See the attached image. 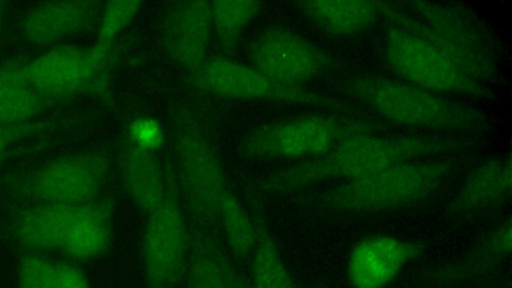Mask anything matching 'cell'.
I'll list each match as a JSON object with an SVG mask.
<instances>
[{"instance_id":"6da1fadb","label":"cell","mask_w":512,"mask_h":288,"mask_svg":"<svg viewBox=\"0 0 512 288\" xmlns=\"http://www.w3.org/2000/svg\"><path fill=\"white\" fill-rule=\"evenodd\" d=\"M479 137L458 134H361L349 137L325 154L277 170L254 186L260 194H285L337 180H353L389 165L418 158L473 150Z\"/></svg>"},{"instance_id":"7a4b0ae2","label":"cell","mask_w":512,"mask_h":288,"mask_svg":"<svg viewBox=\"0 0 512 288\" xmlns=\"http://www.w3.org/2000/svg\"><path fill=\"white\" fill-rule=\"evenodd\" d=\"M329 82L336 93L395 125L434 134L472 136L496 126V118L482 108L401 79L344 70L330 77Z\"/></svg>"},{"instance_id":"3957f363","label":"cell","mask_w":512,"mask_h":288,"mask_svg":"<svg viewBox=\"0 0 512 288\" xmlns=\"http://www.w3.org/2000/svg\"><path fill=\"white\" fill-rule=\"evenodd\" d=\"M473 150L398 162L338 182L315 198L332 215H375L409 209L433 198L472 158Z\"/></svg>"},{"instance_id":"277c9868","label":"cell","mask_w":512,"mask_h":288,"mask_svg":"<svg viewBox=\"0 0 512 288\" xmlns=\"http://www.w3.org/2000/svg\"><path fill=\"white\" fill-rule=\"evenodd\" d=\"M381 19L434 44L484 84L495 88L503 80L501 53L489 28L457 3L380 1Z\"/></svg>"},{"instance_id":"5b68a950","label":"cell","mask_w":512,"mask_h":288,"mask_svg":"<svg viewBox=\"0 0 512 288\" xmlns=\"http://www.w3.org/2000/svg\"><path fill=\"white\" fill-rule=\"evenodd\" d=\"M173 169L191 224L220 236L219 213L229 189L224 165L211 134L193 110H174L171 126Z\"/></svg>"},{"instance_id":"8992f818","label":"cell","mask_w":512,"mask_h":288,"mask_svg":"<svg viewBox=\"0 0 512 288\" xmlns=\"http://www.w3.org/2000/svg\"><path fill=\"white\" fill-rule=\"evenodd\" d=\"M384 125L370 115L313 114L258 126L239 142L247 158L311 159L343 140L382 133Z\"/></svg>"},{"instance_id":"52a82bcc","label":"cell","mask_w":512,"mask_h":288,"mask_svg":"<svg viewBox=\"0 0 512 288\" xmlns=\"http://www.w3.org/2000/svg\"><path fill=\"white\" fill-rule=\"evenodd\" d=\"M383 54L399 79L448 97L495 100L494 88L474 77L449 54L426 39L386 24Z\"/></svg>"},{"instance_id":"ba28073f","label":"cell","mask_w":512,"mask_h":288,"mask_svg":"<svg viewBox=\"0 0 512 288\" xmlns=\"http://www.w3.org/2000/svg\"><path fill=\"white\" fill-rule=\"evenodd\" d=\"M112 168L107 149L67 154L3 183V190L15 200L81 205L101 195Z\"/></svg>"},{"instance_id":"9c48e42d","label":"cell","mask_w":512,"mask_h":288,"mask_svg":"<svg viewBox=\"0 0 512 288\" xmlns=\"http://www.w3.org/2000/svg\"><path fill=\"white\" fill-rule=\"evenodd\" d=\"M189 81L198 90L221 97L311 106L343 115H368L348 99L307 86L277 82L253 66L225 56L209 58L189 76Z\"/></svg>"},{"instance_id":"30bf717a","label":"cell","mask_w":512,"mask_h":288,"mask_svg":"<svg viewBox=\"0 0 512 288\" xmlns=\"http://www.w3.org/2000/svg\"><path fill=\"white\" fill-rule=\"evenodd\" d=\"M166 189L147 215L142 238L144 288H177L184 282L190 249L189 225L173 165H164Z\"/></svg>"},{"instance_id":"8fae6325","label":"cell","mask_w":512,"mask_h":288,"mask_svg":"<svg viewBox=\"0 0 512 288\" xmlns=\"http://www.w3.org/2000/svg\"><path fill=\"white\" fill-rule=\"evenodd\" d=\"M121 62L97 64L88 47L71 44L53 46L25 61L30 82L58 104L81 95L113 103L112 81Z\"/></svg>"},{"instance_id":"7c38bea8","label":"cell","mask_w":512,"mask_h":288,"mask_svg":"<svg viewBox=\"0 0 512 288\" xmlns=\"http://www.w3.org/2000/svg\"><path fill=\"white\" fill-rule=\"evenodd\" d=\"M249 57L254 68L292 86H306L345 70L336 55L282 25L268 27L257 35L249 46Z\"/></svg>"},{"instance_id":"4fadbf2b","label":"cell","mask_w":512,"mask_h":288,"mask_svg":"<svg viewBox=\"0 0 512 288\" xmlns=\"http://www.w3.org/2000/svg\"><path fill=\"white\" fill-rule=\"evenodd\" d=\"M512 222L505 220L490 228L464 252L424 270L420 288H466L499 272L510 258Z\"/></svg>"},{"instance_id":"5bb4252c","label":"cell","mask_w":512,"mask_h":288,"mask_svg":"<svg viewBox=\"0 0 512 288\" xmlns=\"http://www.w3.org/2000/svg\"><path fill=\"white\" fill-rule=\"evenodd\" d=\"M427 246L419 240L386 233L370 234L351 248L345 267L350 288H387Z\"/></svg>"},{"instance_id":"9a60e30c","label":"cell","mask_w":512,"mask_h":288,"mask_svg":"<svg viewBox=\"0 0 512 288\" xmlns=\"http://www.w3.org/2000/svg\"><path fill=\"white\" fill-rule=\"evenodd\" d=\"M211 34V1L173 2L163 15L160 26L163 48L189 76L209 59Z\"/></svg>"},{"instance_id":"2e32d148","label":"cell","mask_w":512,"mask_h":288,"mask_svg":"<svg viewBox=\"0 0 512 288\" xmlns=\"http://www.w3.org/2000/svg\"><path fill=\"white\" fill-rule=\"evenodd\" d=\"M81 205L23 203L11 211L5 224V239L20 253L44 255L60 251Z\"/></svg>"},{"instance_id":"e0dca14e","label":"cell","mask_w":512,"mask_h":288,"mask_svg":"<svg viewBox=\"0 0 512 288\" xmlns=\"http://www.w3.org/2000/svg\"><path fill=\"white\" fill-rule=\"evenodd\" d=\"M512 160L510 152L491 156L464 177L450 198L446 213L464 222L502 207L511 196Z\"/></svg>"},{"instance_id":"ac0fdd59","label":"cell","mask_w":512,"mask_h":288,"mask_svg":"<svg viewBox=\"0 0 512 288\" xmlns=\"http://www.w3.org/2000/svg\"><path fill=\"white\" fill-rule=\"evenodd\" d=\"M103 3L94 0L39 3L23 15L19 23L20 34L34 45H61L63 41L96 27Z\"/></svg>"},{"instance_id":"d6986e66","label":"cell","mask_w":512,"mask_h":288,"mask_svg":"<svg viewBox=\"0 0 512 288\" xmlns=\"http://www.w3.org/2000/svg\"><path fill=\"white\" fill-rule=\"evenodd\" d=\"M115 199L101 195L82 204L59 252L72 262H86L106 255L113 244Z\"/></svg>"},{"instance_id":"ffe728a7","label":"cell","mask_w":512,"mask_h":288,"mask_svg":"<svg viewBox=\"0 0 512 288\" xmlns=\"http://www.w3.org/2000/svg\"><path fill=\"white\" fill-rule=\"evenodd\" d=\"M122 187L133 204L146 216L162 201L166 179L164 166L154 155L123 137L118 150Z\"/></svg>"},{"instance_id":"44dd1931","label":"cell","mask_w":512,"mask_h":288,"mask_svg":"<svg viewBox=\"0 0 512 288\" xmlns=\"http://www.w3.org/2000/svg\"><path fill=\"white\" fill-rule=\"evenodd\" d=\"M26 58L17 57L0 65V125L15 126L37 120L58 105L42 94L29 80Z\"/></svg>"},{"instance_id":"7402d4cb","label":"cell","mask_w":512,"mask_h":288,"mask_svg":"<svg viewBox=\"0 0 512 288\" xmlns=\"http://www.w3.org/2000/svg\"><path fill=\"white\" fill-rule=\"evenodd\" d=\"M300 12L321 32L349 37L381 21L380 1H300Z\"/></svg>"},{"instance_id":"603a6c76","label":"cell","mask_w":512,"mask_h":288,"mask_svg":"<svg viewBox=\"0 0 512 288\" xmlns=\"http://www.w3.org/2000/svg\"><path fill=\"white\" fill-rule=\"evenodd\" d=\"M190 249L185 274L186 288H228L230 257L222 237L189 224Z\"/></svg>"},{"instance_id":"cb8c5ba5","label":"cell","mask_w":512,"mask_h":288,"mask_svg":"<svg viewBox=\"0 0 512 288\" xmlns=\"http://www.w3.org/2000/svg\"><path fill=\"white\" fill-rule=\"evenodd\" d=\"M256 242L250 257L251 288H298L257 199L250 198Z\"/></svg>"},{"instance_id":"d4e9b609","label":"cell","mask_w":512,"mask_h":288,"mask_svg":"<svg viewBox=\"0 0 512 288\" xmlns=\"http://www.w3.org/2000/svg\"><path fill=\"white\" fill-rule=\"evenodd\" d=\"M263 5L262 1H211L212 32L222 56L235 52L242 33Z\"/></svg>"},{"instance_id":"484cf974","label":"cell","mask_w":512,"mask_h":288,"mask_svg":"<svg viewBox=\"0 0 512 288\" xmlns=\"http://www.w3.org/2000/svg\"><path fill=\"white\" fill-rule=\"evenodd\" d=\"M219 228L231 254L240 261L250 259L256 242L255 225L230 188L221 202Z\"/></svg>"},{"instance_id":"4316f807","label":"cell","mask_w":512,"mask_h":288,"mask_svg":"<svg viewBox=\"0 0 512 288\" xmlns=\"http://www.w3.org/2000/svg\"><path fill=\"white\" fill-rule=\"evenodd\" d=\"M140 1H108L103 3L102 11L96 26V38L89 46L92 54L98 59H105L115 49L119 35L141 11Z\"/></svg>"},{"instance_id":"83f0119b","label":"cell","mask_w":512,"mask_h":288,"mask_svg":"<svg viewBox=\"0 0 512 288\" xmlns=\"http://www.w3.org/2000/svg\"><path fill=\"white\" fill-rule=\"evenodd\" d=\"M17 279L19 288H56L54 261L41 254L20 253Z\"/></svg>"},{"instance_id":"f1b7e54d","label":"cell","mask_w":512,"mask_h":288,"mask_svg":"<svg viewBox=\"0 0 512 288\" xmlns=\"http://www.w3.org/2000/svg\"><path fill=\"white\" fill-rule=\"evenodd\" d=\"M133 144L155 152L163 143V129L154 118L142 116L134 119L124 134Z\"/></svg>"},{"instance_id":"f546056e","label":"cell","mask_w":512,"mask_h":288,"mask_svg":"<svg viewBox=\"0 0 512 288\" xmlns=\"http://www.w3.org/2000/svg\"><path fill=\"white\" fill-rule=\"evenodd\" d=\"M58 123V120L37 119L15 126L0 125V162L7 156L15 144L40 132L49 130Z\"/></svg>"},{"instance_id":"4dcf8cb0","label":"cell","mask_w":512,"mask_h":288,"mask_svg":"<svg viewBox=\"0 0 512 288\" xmlns=\"http://www.w3.org/2000/svg\"><path fill=\"white\" fill-rule=\"evenodd\" d=\"M56 288H91L84 271L72 261H54Z\"/></svg>"},{"instance_id":"1f68e13d","label":"cell","mask_w":512,"mask_h":288,"mask_svg":"<svg viewBox=\"0 0 512 288\" xmlns=\"http://www.w3.org/2000/svg\"><path fill=\"white\" fill-rule=\"evenodd\" d=\"M228 288H251L249 281L229 259L227 264Z\"/></svg>"},{"instance_id":"d6a6232c","label":"cell","mask_w":512,"mask_h":288,"mask_svg":"<svg viewBox=\"0 0 512 288\" xmlns=\"http://www.w3.org/2000/svg\"><path fill=\"white\" fill-rule=\"evenodd\" d=\"M7 13V2L0 1V39L4 29V23Z\"/></svg>"}]
</instances>
